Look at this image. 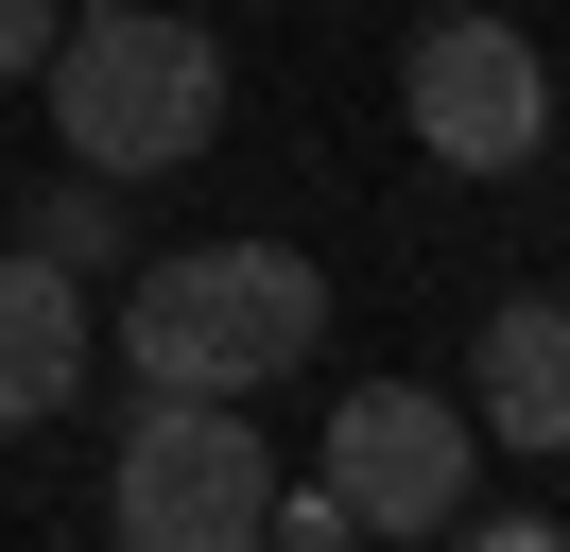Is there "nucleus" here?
Returning a JSON list of instances; mask_svg holds the SVG:
<instances>
[{
	"instance_id": "obj_2",
	"label": "nucleus",
	"mask_w": 570,
	"mask_h": 552,
	"mask_svg": "<svg viewBox=\"0 0 570 552\" xmlns=\"http://www.w3.org/2000/svg\"><path fill=\"white\" fill-rule=\"evenodd\" d=\"M328 345V276L294 259V241H174V259H139V294H121V363L174 379V397H259V379H294Z\"/></svg>"
},
{
	"instance_id": "obj_7",
	"label": "nucleus",
	"mask_w": 570,
	"mask_h": 552,
	"mask_svg": "<svg viewBox=\"0 0 570 552\" xmlns=\"http://www.w3.org/2000/svg\"><path fill=\"white\" fill-rule=\"evenodd\" d=\"M466 432L519 448V466H553L570 448V310H484V363H466Z\"/></svg>"
},
{
	"instance_id": "obj_5",
	"label": "nucleus",
	"mask_w": 570,
	"mask_h": 552,
	"mask_svg": "<svg viewBox=\"0 0 570 552\" xmlns=\"http://www.w3.org/2000/svg\"><path fill=\"white\" fill-rule=\"evenodd\" d=\"M466 466H484V432H466V397H432V379H363V397L328 414V501H346L363 535H466Z\"/></svg>"
},
{
	"instance_id": "obj_4",
	"label": "nucleus",
	"mask_w": 570,
	"mask_h": 552,
	"mask_svg": "<svg viewBox=\"0 0 570 552\" xmlns=\"http://www.w3.org/2000/svg\"><path fill=\"white\" fill-rule=\"evenodd\" d=\"M397 121H415L432 172H535L553 156V52H535L519 18H484V0H450V18H415V52H397Z\"/></svg>"
},
{
	"instance_id": "obj_6",
	"label": "nucleus",
	"mask_w": 570,
	"mask_h": 552,
	"mask_svg": "<svg viewBox=\"0 0 570 552\" xmlns=\"http://www.w3.org/2000/svg\"><path fill=\"white\" fill-rule=\"evenodd\" d=\"M87 363H105L87 276L52 259V241H0V432H52V414L87 397Z\"/></svg>"
},
{
	"instance_id": "obj_8",
	"label": "nucleus",
	"mask_w": 570,
	"mask_h": 552,
	"mask_svg": "<svg viewBox=\"0 0 570 552\" xmlns=\"http://www.w3.org/2000/svg\"><path fill=\"white\" fill-rule=\"evenodd\" d=\"M36 241H52L70 276H87V259H121V172H70V190L36 207Z\"/></svg>"
},
{
	"instance_id": "obj_1",
	"label": "nucleus",
	"mask_w": 570,
	"mask_h": 552,
	"mask_svg": "<svg viewBox=\"0 0 570 552\" xmlns=\"http://www.w3.org/2000/svg\"><path fill=\"white\" fill-rule=\"evenodd\" d=\"M52 87V138H70V172H121V190H156V172H190L225 138V52L208 18H139V0H70L36 52Z\"/></svg>"
},
{
	"instance_id": "obj_9",
	"label": "nucleus",
	"mask_w": 570,
	"mask_h": 552,
	"mask_svg": "<svg viewBox=\"0 0 570 552\" xmlns=\"http://www.w3.org/2000/svg\"><path fill=\"white\" fill-rule=\"evenodd\" d=\"M52 18H70V0H0V87H18V69L52 52Z\"/></svg>"
},
{
	"instance_id": "obj_3",
	"label": "nucleus",
	"mask_w": 570,
	"mask_h": 552,
	"mask_svg": "<svg viewBox=\"0 0 570 552\" xmlns=\"http://www.w3.org/2000/svg\"><path fill=\"white\" fill-rule=\"evenodd\" d=\"M259 501H277V448L243 432V397H174V379H139L121 466H105L121 552H243V535H259Z\"/></svg>"
}]
</instances>
